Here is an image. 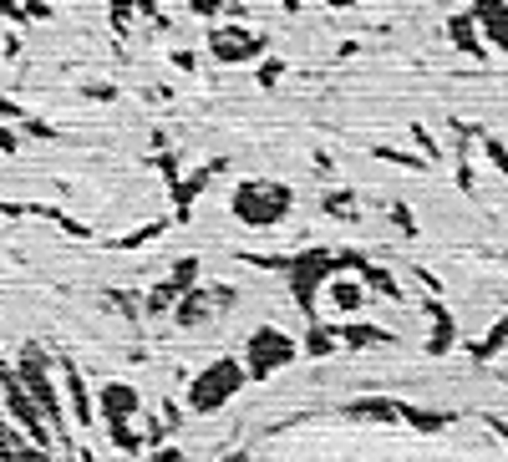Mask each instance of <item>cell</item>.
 I'll use <instances>...</instances> for the list:
<instances>
[{"label": "cell", "mask_w": 508, "mask_h": 462, "mask_svg": "<svg viewBox=\"0 0 508 462\" xmlns=\"http://www.w3.org/2000/svg\"><path fill=\"white\" fill-rule=\"evenodd\" d=\"M244 382H250V376H244L239 361H229V356H224V361H208V366L193 376V386H189V407L193 412H219Z\"/></svg>", "instance_id": "obj_1"}, {"label": "cell", "mask_w": 508, "mask_h": 462, "mask_svg": "<svg viewBox=\"0 0 508 462\" xmlns=\"http://www.w3.org/2000/svg\"><path fill=\"white\" fill-rule=\"evenodd\" d=\"M290 208V189L285 183H244L234 193V214L239 223H250V229H265V223H280Z\"/></svg>", "instance_id": "obj_2"}, {"label": "cell", "mask_w": 508, "mask_h": 462, "mask_svg": "<svg viewBox=\"0 0 508 462\" xmlns=\"http://www.w3.org/2000/svg\"><path fill=\"white\" fill-rule=\"evenodd\" d=\"M290 361H295V340H290L285 331H270V325H259V331L250 335V376H254V382L275 376V371L290 366Z\"/></svg>", "instance_id": "obj_3"}, {"label": "cell", "mask_w": 508, "mask_h": 462, "mask_svg": "<svg viewBox=\"0 0 508 462\" xmlns=\"http://www.w3.org/2000/svg\"><path fill=\"white\" fill-rule=\"evenodd\" d=\"M21 386L36 397V407L51 416V427L62 432V442H66V427H62V397H56V386H51V376H47V361H41V351L36 346H26L21 351Z\"/></svg>", "instance_id": "obj_4"}, {"label": "cell", "mask_w": 508, "mask_h": 462, "mask_svg": "<svg viewBox=\"0 0 508 462\" xmlns=\"http://www.w3.org/2000/svg\"><path fill=\"white\" fill-rule=\"evenodd\" d=\"M341 265H346V259L320 255V249H316V255H301V259H295V265H290V290H295V305H301V310H310V305H316V290L326 285Z\"/></svg>", "instance_id": "obj_5"}, {"label": "cell", "mask_w": 508, "mask_h": 462, "mask_svg": "<svg viewBox=\"0 0 508 462\" xmlns=\"http://www.w3.org/2000/svg\"><path fill=\"white\" fill-rule=\"evenodd\" d=\"M5 412H11V422H21V427L31 432V442H41V447L51 442V427L41 422L47 412H36V397L21 386V376H5Z\"/></svg>", "instance_id": "obj_6"}, {"label": "cell", "mask_w": 508, "mask_h": 462, "mask_svg": "<svg viewBox=\"0 0 508 462\" xmlns=\"http://www.w3.org/2000/svg\"><path fill=\"white\" fill-rule=\"evenodd\" d=\"M138 407H143V401H138L132 386H123V382L102 386V416H107V427H127V416L138 412Z\"/></svg>", "instance_id": "obj_7"}, {"label": "cell", "mask_w": 508, "mask_h": 462, "mask_svg": "<svg viewBox=\"0 0 508 462\" xmlns=\"http://www.w3.org/2000/svg\"><path fill=\"white\" fill-rule=\"evenodd\" d=\"M208 46L219 62H244L254 51H265V36H244V31H214L208 36Z\"/></svg>", "instance_id": "obj_8"}, {"label": "cell", "mask_w": 508, "mask_h": 462, "mask_svg": "<svg viewBox=\"0 0 508 462\" xmlns=\"http://www.w3.org/2000/svg\"><path fill=\"white\" fill-rule=\"evenodd\" d=\"M478 26H488V36L508 51V0H473Z\"/></svg>", "instance_id": "obj_9"}, {"label": "cell", "mask_w": 508, "mask_h": 462, "mask_svg": "<svg viewBox=\"0 0 508 462\" xmlns=\"http://www.w3.org/2000/svg\"><path fill=\"white\" fill-rule=\"evenodd\" d=\"M478 16L473 11H458V16L447 21V36H453V46L458 51H468V56H488V51H483V41H478Z\"/></svg>", "instance_id": "obj_10"}, {"label": "cell", "mask_w": 508, "mask_h": 462, "mask_svg": "<svg viewBox=\"0 0 508 462\" xmlns=\"http://www.w3.org/2000/svg\"><path fill=\"white\" fill-rule=\"evenodd\" d=\"M346 416L351 422H397L402 407L397 401H377L371 397V401H346Z\"/></svg>", "instance_id": "obj_11"}, {"label": "cell", "mask_w": 508, "mask_h": 462, "mask_svg": "<svg viewBox=\"0 0 508 462\" xmlns=\"http://www.w3.org/2000/svg\"><path fill=\"white\" fill-rule=\"evenodd\" d=\"M66 376V397H72V416H77V427H92V401H87V386H81L77 366H62Z\"/></svg>", "instance_id": "obj_12"}, {"label": "cell", "mask_w": 508, "mask_h": 462, "mask_svg": "<svg viewBox=\"0 0 508 462\" xmlns=\"http://www.w3.org/2000/svg\"><path fill=\"white\" fill-rule=\"evenodd\" d=\"M428 315H432V340H428V351H432V356L453 351V320H447L443 300H428Z\"/></svg>", "instance_id": "obj_13"}, {"label": "cell", "mask_w": 508, "mask_h": 462, "mask_svg": "<svg viewBox=\"0 0 508 462\" xmlns=\"http://www.w3.org/2000/svg\"><path fill=\"white\" fill-rule=\"evenodd\" d=\"M214 173H224V163H208V168H199V173H193L189 183H178V189H174V198H178V214H189V204L199 198V189H204V183H208Z\"/></svg>", "instance_id": "obj_14"}, {"label": "cell", "mask_w": 508, "mask_h": 462, "mask_svg": "<svg viewBox=\"0 0 508 462\" xmlns=\"http://www.w3.org/2000/svg\"><path fill=\"white\" fill-rule=\"evenodd\" d=\"M366 290L356 285V280H331V305L341 310V315H351V310H361Z\"/></svg>", "instance_id": "obj_15"}, {"label": "cell", "mask_w": 508, "mask_h": 462, "mask_svg": "<svg viewBox=\"0 0 508 462\" xmlns=\"http://www.w3.org/2000/svg\"><path fill=\"white\" fill-rule=\"evenodd\" d=\"M402 416H407L417 432H443V427H447L443 412H422V407H402Z\"/></svg>", "instance_id": "obj_16"}, {"label": "cell", "mask_w": 508, "mask_h": 462, "mask_svg": "<svg viewBox=\"0 0 508 462\" xmlns=\"http://www.w3.org/2000/svg\"><path fill=\"white\" fill-rule=\"evenodd\" d=\"M504 340H508V315H504V320H498V325L488 331V340H478V346H473V356H478V361H488V356L498 351Z\"/></svg>", "instance_id": "obj_17"}, {"label": "cell", "mask_w": 508, "mask_h": 462, "mask_svg": "<svg viewBox=\"0 0 508 462\" xmlns=\"http://www.w3.org/2000/svg\"><path fill=\"white\" fill-rule=\"evenodd\" d=\"M335 335H341L346 346H377V340H381L377 325H346V331H335Z\"/></svg>", "instance_id": "obj_18"}, {"label": "cell", "mask_w": 508, "mask_h": 462, "mask_svg": "<svg viewBox=\"0 0 508 462\" xmlns=\"http://www.w3.org/2000/svg\"><path fill=\"white\" fill-rule=\"evenodd\" d=\"M305 351H310V356H331V351H335V331H310Z\"/></svg>", "instance_id": "obj_19"}, {"label": "cell", "mask_w": 508, "mask_h": 462, "mask_svg": "<svg viewBox=\"0 0 508 462\" xmlns=\"http://www.w3.org/2000/svg\"><path fill=\"white\" fill-rule=\"evenodd\" d=\"M351 204H356L351 193H331V198H326V208H331L335 219H341V214H351Z\"/></svg>", "instance_id": "obj_20"}, {"label": "cell", "mask_w": 508, "mask_h": 462, "mask_svg": "<svg viewBox=\"0 0 508 462\" xmlns=\"http://www.w3.org/2000/svg\"><path fill=\"white\" fill-rule=\"evenodd\" d=\"M189 11H193V16H219L224 0H189Z\"/></svg>", "instance_id": "obj_21"}, {"label": "cell", "mask_w": 508, "mask_h": 462, "mask_svg": "<svg viewBox=\"0 0 508 462\" xmlns=\"http://www.w3.org/2000/svg\"><path fill=\"white\" fill-rule=\"evenodd\" d=\"M11 462H51L41 447H21V452H11Z\"/></svg>", "instance_id": "obj_22"}, {"label": "cell", "mask_w": 508, "mask_h": 462, "mask_svg": "<svg viewBox=\"0 0 508 462\" xmlns=\"http://www.w3.org/2000/svg\"><path fill=\"white\" fill-rule=\"evenodd\" d=\"M127 16H132V5H127V0H112V26H117V31L127 26Z\"/></svg>", "instance_id": "obj_23"}, {"label": "cell", "mask_w": 508, "mask_h": 462, "mask_svg": "<svg viewBox=\"0 0 508 462\" xmlns=\"http://www.w3.org/2000/svg\"><path fill=\"white\" fill-rule=\"evenodd\" d=\"M280 71H285V66H280V62H270V66H259V81H265V87H275V81H280Z\"/></svg>", "instance_id": "obj_24"}, {"label": "cell", "mask_w": 508, "mask_h": 462, "mask_svg": "<svg viewBox=\"0 0 508 462\" xmlns=\"http://www.w3.org/2000/svg\"><path fill=\"white\" fill-rule=\"evenodd\" d=\"M488 158H493V163H498V168L508 173V153H504V143H493V138H488Z\"/></svg>", "instance_id": "obj_25"}, {"label": "cell", "mask_w": 508, "mask_h": 462, "mask_svg": "<svg viewBox=\"0 0 508 462\" xmlns=\"http://www.w3.org/2000/svg\"><path fill=\"white\" fill-rule=\"evenodd\" d=\"M148 462H178V447H158V452H153Z\"/></svg>", "instance_id": "obj_26"}, {"label": "cell", "mask_w": 508, "mask_h": 462, "mask_svg": "<svg viewBox=\"0 0 508 462\" xmlns=\"http://www.w3.org/2000/svg\"><path fill=\"white\" fill-rule=\"evenodd\" d=\"M138 5H143V16H153V11H158V0H138Z\"/></svg>", "instance_id": "obj_27"}, {"label": "cell", "mask_w": 508, "mask_h": 462, "mask_svg": "<svg viewBox=\"0 0 508 462\" xmlns=\"http://www.w3.org/2000/svg\"><path fill=\"white\" fill-rule=\"evenodd\" d=\"M77 458H81V462H97V458H92V452H77Z\"/></svg>", "instance_id": "obj_28"}, {"label": "cell", "mask_w": 508, "mask_h": 462, "mask_svg": "<svg viewBox=\"0 0 508 462\" xmlns=\"http://www.w3.org/2000/svg\"><path fill=\"white\" fill-rule=\"evenodd\" d=\"M229 462H250V458H244V452H234V458H229Z\"/></svg>", "instance_id": "obj_29"}]
</instances>
